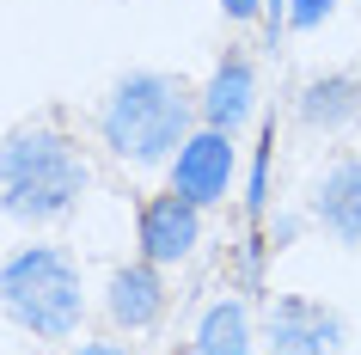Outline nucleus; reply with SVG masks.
<instances>
[{
    "instance_id": "1",
    "label": "nucleus",
    "mask_w": 361,
    "mask_h": 355,
    "mask_svg": "<svg viewBox=\"0 0 361 355\" xmlns=\"http://www.w3.org/2000/svg\"><path fill=\"white\" fill-rule=\"evenodd\" d=\"M196 129H202V104L184 86V74H166V68L123 74L98 104V135L123 166H166Z\"/></svg>"
},
{
    "instance_id": "2",
    "label": "nucleus",
    "mask_w": 361,
    "mask_h": 355,
    "mask_svg": "<svg viewBox=\"0 0 361 355\" xmlns=\"http://www.w3.org/2000/svg\"><path fill=\"white\" fill-rule=\"evenodd\" d=\"M86 184H92V172L56 123H19L0 135V208L13 221H61L80 208Z\"/></svg>"
},
{
    "instance_id": "3",
    "label": "nucleus",
    "mask_w": 361,
    "mask_h": 355,
    "mask_svg": "<svg viewBox=\"0 0 361 355\" xmlns=\"http://www.w3.org/2000/svg\"><path fill=\"white\" fill-rule=\"evenodd\" d=\"M0 306L19 331L61 343L80 331L86 318V288H80V263L61 245H19L0 263Z\"/></svg>"
},
{
    "instance_id": "4",
    "label": "nucleus",
    "mask_w": 361,
    "mask_h": 355,
    "mask_svg": "<svg viewBox=\"0 0 361 355\" xmlns=\"http://www.w3.org/2000/svg\"><path fill=\"white\" fill-rule=\"evenodd\" d=\"M343 325L337 306H324L312 294H276L269 300V325H264V349L269 355H343Z\"/></svg>"
},
{
    "instance_id": "5",
    "label": "nucleus",
    "mask_w": 361,
    "mask_h": 355,
    "mask_svg": "<svg viewBox=\"0 0 361 355\" xmlns=\"http://www.w3.org/2000/svg\"><path fill=\"white\" fill-rule=\"evenodd\" d=\"M233 172H239V148H233V135L202 123V129L178 148V160H171V190L190 196L196 208H209V203H227Z\"/></svg>"
},
{
    "instance_id": "6",
    "label": "nucleus",
    "mask_w": 361,
    "mask_h": 355,
    "mask_svg": "<svg viewBox=\"0 0 361 355\" xmlns=\"http://www.w3.org/2000/svg\"><path fill=\"white\" fill-rule=\"evenodd\" d=\"M135 245H141V258H153L159 270L166 263H184L202 245V208L190 196H178V190H159L141 203L135 215Z\"/></svg>"
},
{
    "instance_id": "7",
    "label": "nucleus",
    "mask_w": 361,
    "mask_h": 355,
    "mask_svg": "<svg viewBox=\"0 0 361 355\" xmlns=\"http://www.w3.org/2000/svg\"><path fill=\"white\" fill-rule=\"evenodd\" d=\"M196 104H202V123L209 129H227L239 135L257 116V68H251L245 49H227V56L209 68V80H202V92H196Z\"/></svg>"
},
{
    "instance_id": "8",
    "label": "nucleus",
    "mask_w": 361,
    "mask_h": 355,
    "mask_svg": "<svg viewBox=\"0 0 361 355\" xmlns=\"http://www.w3.org/2000/svg\"><path fill=\"white\" fill-rule=\"evenodd\" d=\"M104 313L123 325V331H153L166 318V276L153 258H135V263H116L111 282H104Z\"/></svg>"
},
{
    "instance_id": "9",
    "label": "nucleus",
    "mask_w": 361,
    "mask_h": 355,
    "mask_svg": "<svg viewBox=\"0 0 361 355\" xmlns=\"http://www.w3.org/2000/svg\"><path fill=\"white\" fill-rule=\"evenodd\" d=\"M312 221L337 245L361 251V153H343L337 166H324V178L312 184Z\"/></svg>"
},
{
    "instance_id": "10",
    "label": "nucleus",
    "mask_w": 361,
    "mask_h": 355,
    "mask_svg": "<svg viewBox=\"0 0 361 355\" xmlns=\"http://www.w3.org/2000/svg\"><path fill=\"white\" fill-rule=\"evenodd\" d=\"M300 123L312 135H343L349 123H361V74L349 68H331V74H312L300 86Z\"/></svg>"
},
{
    "instance_id": "11",
    "label": "nucleus",
    "mask_w": 361,
    "mask_h": 355,
    "mask_svg": "<svg viewBox=\"0 0 361 355\" xmlns=\"http://www.w3.org/2000/svg\"><path fill=\"white\" fill-rule=\"evenodd\" d=\"M196 355H251V306L245 300H214L202 313Z\"/></svg>"
},
{
    "instance_id": "12",
    "label": "nucleus",
    "mask_w": 361,
    "mask_h": 355,
    "mask_svg": "<svg viewBox=\"0 0 361 355\" xmlns=\"http://www.w3.org/2000/svg\"><path fill=\"white\" fill-rule=\"evenodd\" d=\"M331 13H337V0H288V6H282L288 31H319Z\"/></svg>"
},
{
    "instance_id": "13",
    "label": "nucleus",
    "mask_w": 361,
    "mask_h": 355,
    "mask_svg": "<svg viewBox=\"0 0 361 355\" xmlns=\"http://www.w3.org/2000/svg\"><path fill=\"white\" fill-rule=\"evenodd\" d=\"M221 13H227V19H239V25H251L257 13H264V0H221Z\"/></svg>"
},
{
    "instance_id": "14",
    "label": "nucleus",
    "mask_w": 361,
    "mask_h": 355,
    "mask_svg": "<svg viewBox=\"0 0 361 355\" xmlns=\"http://www.w3.org/2000/svg\"><path fill=\"white\" fill-rule=\"evenodd\" d=\"M74 355H135V349H129V343H80Z\"/></svg>"
}]
</instances>
